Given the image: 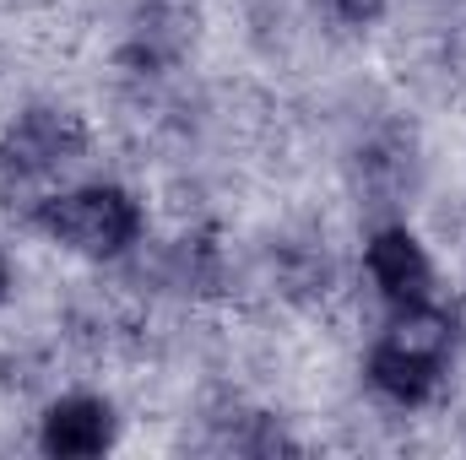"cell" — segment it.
Wrapping results in <instances>:
<instances>
[{
  "label": "cell",
  "mask_w": 466,
  "mask_h": 460,
  "mask_svg": "<svg viewBox=\"0 0 466 460\" xmlns=\"http://www.w3.org/2000/svg\"><path fill=\"white\" fill-rule=\"evenodd\" d=\"M451 357V320L434 315L429 304H412L396 315V325L374 342V357H369V374L385 395L396 401H418L429 395V385L440 379Z\"/></svg>",
  "instance_id": "1"
},
{
  "label": "cell",
  "mask_w": 466,
  "mask_h": 460,
  "mask_svg": "<svg viewBox=\"0 0 466 460\" xmlns=\"http://www.w3.org/2000/svg\"><path fill=\"white\" fill-rule=\"evenodd\" d=\"M38 228L82 255H119L141 217L130 206V195H119L109 185H87V190H66V195H49L38 206Z\"/></svg>",
  "instance_id": "2"
},
{
  "label": "cell",
  "mask_w": 466,
  "mask_h": 460,
  "mask_svg": "<svg viewBox=\"0 0 466 460\" xmlns=\"http://www.w3.org/2000/svg\"><path fill=\"white\" fill-rule=\"evenodd\" d=\"M82 152V130L55 109H33L5 130V146H0V168L16 174V179H44L55 168H66L71 157Z\"/></svg>",
  "instance_id": "3"
},
{
  "label": "cell",
  "mask_w": 466,
  "mask_h": 460,
  "mask_svg": "<svg viewBox=\"0 0 466 460\" xmlns=\"http://www.w3.org/2000/svg\"><path fill=\"white\" fill-rule=\"evenodd\" d=\"M369 276L374 287L396 304V309H412V304H429V287H434V271H429V255L418 249V238L401 228L380 233L369 244Z\"/></svg>",
  "instance_id": "4"
},
{
  "label": "cell",
  "mask_w": 466,
  "mask_h": 460,
  "mask_svg": "<svg viewBox=\"0 0 466 460\" xmlns=\"http://www.w3.org/2000/svg\"><path fill=\"white\" fill-rule=\"evenodd\" d=\"M44 445L55 455H98L109 445V412L98 401H66L44 423Z\"/></svg>",
  "instance_id": "5"
},
{
  "label": "cell",
  "mask_w": 466,
  "mask_h": 460,
  "mask_svg": "<svg viewBox=\"0 0 466 460\" xmlns=\"http://www.w3.org/2000/svg\"><path fill=\"white\" fill-rule=\"evenodd\" d=\"M0 298H5V265H0Z\"/></svg>",
  "instance_id": "6"
}]
</instances>
